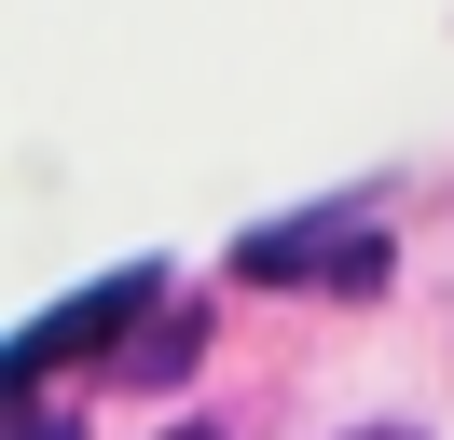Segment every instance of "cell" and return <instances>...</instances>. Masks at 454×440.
I'll return each instance as SVG.
<instances>
[{"label": "cell", "instance_id": "obj_1", "mask_svg": "<svg viewBox=\"0 0 454 440\" xmlns=\"http://www.w3.org/2000/svg\"><path fill=\"white\" fill-rule=\"evenodd\" d=\"M152 302H166V275L152 262H124V275H97V289H69V302H42L28 330H14V385L28 372H56V358H97V344H124V330H152Z\"/></svg>", "mask_w": 454, "mask_h": 440}, {"label": "cell", "instance_id": "obj_2", "mask_svg": "<svg viewBox=\"0 0 454 440\" xmlns=\"http://www.w3.org/2000/svg\"><path fill=\"white\" fill-rule=\"evenodd\" d=\"M234 275H262V289H317V275L372 289L386 275V234L358 207H317V220H276V234H234Z\"/></svg>", "mask_w": 454, "mask_h": 440}, {"label": "cell", "instance_id": "obj_3", "mask_svg": "<svg viewBox=\"0 0 454 440\" xmlns=\"http://www.w3.org/2000/svg\"><path fill=\"white\" fill-rule=\"evenodd\" d=\"M124 372H138V385H179V372H193V330H179V317L138 330V358H124Z\"/></svg>", "mask_w": 454, "mask_h": 440}, {"label": "cell", "instance_id": "obj_4", "mask_svg": "<svg viewBox=\"0 0 454 440\" xmlns=\"http://www.w3.org/2000/svg\"><path fill=\"white\" fill-rule=\"evenodd\" d=\"M14 440H69V412H14Z\"/></svg>", "mask_w": 454, "mask_h": 440}, {"label": "cell", "instance_id": "obj_5", "mask_svg": "<svg viewBox=\"0 0 454 440\" xmlns=\"http://www.w3.org/2000/svg\"><path fill=\"white\" fill-rule=\"evenodd\" d=\"M358 440H413V427H358Z\"/></svg>", "mask_w": 454, "mask_h": 440}, {"label": "cell", "instance_id": "obj_6", "mask_svg": "<svg viewBox=\"0 0 454 440\" xmlns=\"http://www.w3.org/2000/svg\"><path fill=\"white\" fill-rule=\"evenodd\" d=\"M166 440H221V427H166Z\"/></svg>", "mask_w": 454, "mask_h": 440}]
</instances>
